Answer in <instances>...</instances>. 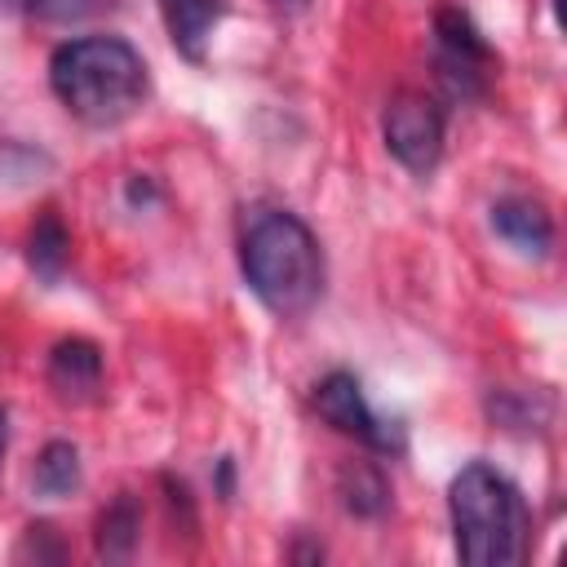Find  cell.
Wrapping results in <instances>:
<instances>
[{
	"instance_id": "cell-1",
	"label": "cell",
	"mask_w": 567,
	"mask_h": 567,
	"mask_svg": "<svg viewBox=\"0 0 567 567\" xmlns=\"http://www.w3.org/2000/svg\"><path fill=\"white\" fill-rule=\"evenodd\" d=\"M53 97L89 128H115L151 93L146 58L124 35H75L49 53Z\"/></svg>"
},
{
	"instance_id": "cell-2",
	"label": "cell",
	"mask_w": 567,
	"mask_h": 567,
	"mask_svg": "<svg viewBox=\"0 0 567 567\" xmlns=\"http://www.w3.org/2000/svg\"><path fill=\"white\" fill-rule=\"evenodd\" d=\"M239 270L252 297L279 319H297L323 297V248L288 208H257L248 217L239 235Z\"/></svg>"
},
{
	"instance_id": "cell-3",
	"label": "cell",
	"mask_w": 567,
	"mask_h": 567,
	"mask_svg": "<svg viewBox=\"0 0 567 567\" xmlns=\"http://www.w3.org/2000/svg\"><path fill=\"white\" fill-rule=\"evenodd\" d=\"M447 523L456 558L470 567H514L532 545V509L514 478L470 461L447 483Z\"/></svg>"
},
{
	"instance_id": "cell-4",
	"label": "cell",
	"mask_w": 567,
	"mask_h": 567,
	"mask_svg": "<svg viewBox=\"0 0 567 567\" xmlns=\"http://www.w3.org/2000/svg\"><path fill=\"white\" fill-rule=\"evenodd\" d=\"M381 142L385 151L408 168V173H430L443 159V142H447V115L430 93L403 89L385 102L381 115Z\"/></svg>"
},
{
	"instance_id": "cell-5",
	"label": "cell",
	"mask_w": 567,
	"mask_h": 567,
	"mask_svg": "<svg viewBox=\"0 0 567 567\" xmlns=\"http://www.w3.org/2000/svg\"><path fill=\"white\" fill-rule=\"evenodd\" d=\"M492 44L474 27V18L456 4H443L434 13V71L452 97H483L492 75Z\"/></svg>"
},
{
	"instance_id": "cell-6",
	"label": "cell",
	"mask_w": 567,
	"mask_h": 567,
	"mask_svg": "<svg viewBox=\"0 0 567 567\" xmlns=\"http://www.w3.org/2000/svg\"><path fill=\"white\" fill-rule=\"evenodd\" d=\"M310 403H315V412H319L332 430L359 439L363 447H372V452H381V456L403 452V425H399V421H385V416L368 403V394H363V385H359L354 372L332 368V372L315 385Z\"/></svg>"
},
{
	"instance_id": "cell-7",
	"label": "cell",
	"mask_w": 567,
	"mask_h": 567,
	"mask_svg": "<svg viewBox=\"0 0 567 567\" xmlns=\"http://www.w3.org/2000/svg\"><path fill=\"white\" fill-rule=\"evenodd\" d=\"M492 230L523 257H549L554 248V217L545 213L540 199L527 195H505L492 204Z\"/></svg>"
},
{
	"instance_id": "cell-8",
	"label": "cell",
	"mask_w": 567,
	"mask_h": 567,
	"mask_svg": "<svg viewBox=\"0 0 567 567\" xmlns=\"http://www.w3.org/2000/svg\"><path fill=\"white\" fill-rule=\"evenodd\" d=\"M49 385L71 403L97 399V390H102V350H97V341H89V337L58 341L49 350Z\"/></svg>"
},
{
	"instance_id": "cell-9",
	"label": "cell",
	"mask_w": 567,
	"mask_h": 567,
	"mask_svg": "<svg viewBox=\"0 0 567 567\" xmlns=\"http://www.w3.org/2000/svg\"><path fill=\"white\" fill-rule=\"evenodd\" d=\"M221 13H226V0H159V18L173 49L195 66L208 58V40Z\"/></svg>"
},
{
	"instance_id": "cell-10",
	"label": "cell",
	"mask_w": 567,
	"mask_h": 567,
	"mask_svg": "<svg viewBox=\"0 0 567 567\" xmlns=\"http://www.w3.org/2000/svg\"><path fill=\"white\" fill-rule=\"evenodd\" d=\"M137 540H142V505H137V496L120 492V496L97 514L93 549H97V558H106V563H128L133 549H137Z\"/></svg>"
},
{
	"instance_id": "cell-11",
	"label": "cell",
	"mask_w": 567,
	"mask_h": 567,
	"mask_svg": "<svg viewBox=\"0 0 567 567\" xmlns=\"http://www.w3.org/2000/svg\"><path fill=\"white\" fill-rule=\"evenodd\" d=\"M337 496L341 509L354 518H381L390 509V478L372 461H346L337 470Z\"/></svg>"
},
{
	"instance_id": "cell-12",
	"label": "cell",
	"mask_w": 567,
	"mask_h": 567,
	"mask_svg": "<svg viewBox=\"0 0 567 567\" xmlns=\"http://www.w3.org/2000/svg\"><path fill=\"white\" fill-rule=\"evenodd\" d=\"M66 261H71V235H66L62 217L53 208H44L35 217L31 235H27V266H31V275L40 284H58L62 270H66Z\"/></svg>"
},
{
	"instance_id": "cell-13",
	"label": "cell",
	"mask_w": 567,
	"mask_h": 567,
	"mask_svg": "<svg viewBox=\"0 0 567 567\" xmlns=\"http://www.w3.org/2000/svg\"><path fill=\"white\" fill-rule=\"evenodd\" d=\"M80 483H84L80 447L66 443V439L44 443L40 456H35V470H31V487H35V496H44V501H62V496L80 492Z\"/></svg>"
},
{
	"instance_id": "cell-14",
	"label": "cell",
	"mask_w": 567,
	"mask_h": 567,
	"mask_svg": "<svg viewBox=\"0 0 567 567\" xmlns=\"http://www.w3.org/2000/svg\"><path fill=\"white\" fill-rule=\"evenodd\" d=\"M487 416L505 430H540L549 421V403L527 394V390H492L487 394Z\"/></svg>"
},
{
	"instance_id": "cell-15",
	"label": "cell",
	"mask_w": 567,
	"mask_h": 567,
	"mask_svg": "<svg viewBox=\"0 0 567 567\" xmlns=\"http://www.w3.org/2000/svg\"><path fill=\"white\" fill-rule=\"evenodd\" d=\"M4 4H13V9L40 18V22H75V18L93 13L97 0H4Z\"/></svg>"
},
{
	"instance_id": "cell-16",
	"label": "cell",
	"mask_w": 567,
	"mask_h": 567,
	"mask_svg": "<svg viewBox=\"0 0 567 567\" xmlns=\"http://www.w3.org/2000/svg\"><path fill=\"white\" fill-rule=\"evenodd\" d=\"M18 558L62 563V558H66V549L53 540V527H49V523H35V527H27V536H22V545H18Z\"/></svg>"
},
{
	"instance_id": "cell-17",
	"label": "cell",
	"mask_w": 567,
	"mask_h": 567,
	"mask_svg": "<svg viewBox=\"0 0 567 567\" xmlns=\"http://www.w3.org/2000/svg\"><path fill=\"white\" fill-rule=\"evenodd\" d=\"M124 199H128L133 208H146V204H155V199H159V186H155L146 173H133V177L124 182Z\"/></svg>"
},
{
	"instance_id": "cell-18",
	"label": "cell",
	"mask_w": 567,
	"mask_h": 567,
	"mask_svg": "<svg viewBox=\"0 0 567 567\" xmlns=\"http://www.w3.org/2000/svg\"><path fill=\"white\" fill-rule=\"evenodd\" d=\"M213 496L230 501L235 496V456H217L213 461Z\"/></svg>"
},
{
	"instance_id": "cell-19",
	"label": "cell",
	"mask_w": 567,
	"mask_h": 567,
	"mask_svg": "<svg viewBox=\"0 0 567 567\" xmlns=\"http://www.w3.org/2000/svg\"><path fill=\"white\" fill-rule=\"evenodd\" d=\"M288 558H297V563H323V545H310V540H297V545L288 549Z\"/></svg>"
},
{
	"instance_id": "cell-20",
	"label": "cell",
	"mask_w": 567,
	"mask_h": 567,
	"mask_svg": "<svg viewBox=\"0 0 567 567\" xmlns=\"http://www.w3.org/2000/svg\"><path fill=\"white\" fill-rule=\"evenodd\" d=\"M4 452H9V408H0V465H4Z\"/></svg>"
},
{
	"instance_id": "cell-21",
	"label": "cell",
	"mask_w": 567,
	"mask_h": 567,
	"mask_svg": "<svg viewBox=\"0 0 567 567\" xmlns=\"http://www.w3.org/2000/svg\"><path fill=\"white\" fill-rule=\"evenodd\" d=\"M270 4H275V9H284V13H301L310 0H270Z\"/></svg>"
}]
</instances>
